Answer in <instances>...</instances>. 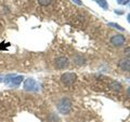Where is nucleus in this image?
<instances>
[{
    "mask_svg": "<svg viewBox=\"0 0 130 122\" xmlns=\"http://www.w3.org/2000/svg\"><path fill=\"white\" fill-rule=\"evenodd\" d=\"M71 108H72V101L68 99V98H63L62 100L59 103L58 105V109L61 113H64L66 115L71 111Z\"/></svg>",
    "mask_w": 130,
    "mask_h": 122,
    "instance_id": "nucleus-1",
    "label": "nucleus"
},
{
    "mask_svg": "<svg viewBox=\"0 0 130 122\" xmlns=\"http://www.w3.org/2000/svg\"><path fill=\"white\" fill-rule=\"evenodd\" d=\"M61 80H62V82L65 85H68V87H70V85H72L75 82L76 75L74 72H65V74L62 75V77H61Z\"/></svg>",
    "mask_w": 130,
    "mask_h": 122,
    "instance_id": "nucleus-2",
    "label": "nucleus"
},
{
    "mask_svg": "<svg viewBox=\"0 0 130 122\" xmlns=\"http://www.w3.org/2000/svg\"><path fill=\"white\" fill-rule=\"evenodd\" d=\"M126 42V38L124 37L123 35H115L111 38V43L114 44V46L120 47Z\"/></svg>",
    "mask_w": 130,
    "mask_h": 122,
    "instance_id": "nucleus-3",
    "label": "nucleus"
},
{
    "mask_svg": "<svg viewBox=\"0 0 130 122\" xmlns=\"http://www.w3.org/2000/svg\"><path fill=\"white\" fill-rule=\"evenodd\" d=\"M55 66H56V68H59V69H65L68 66V59H67V57H65V56L58 57V58H56V60H55Z\"/></svg>",
    "mask_w": 130,
    "mask_h": 122,
    "instance_id": "nucleus-4",
    "label": "nucleus"
},
{
    "mask_svg": "<svg viewBox=\"0 0 130 122\" xmlns=\"http://www.w3.org/2000/svg\"><path fill=\"white\" fill-rule=\"evenodd\" d=\"M37 88V83L34 79H26L25 82H24V89L28 91H34Z\"/></svg>",
    "mask_w": 130,
    "mask_h": 122,
    "instance_id": "nucleus-5",
    "label": "nucleus"
},
{
    "mask_svg": "<svg viewBox=\"0 0 130 122\" xmlns=\"http://www.w3.org/2000/svg\"><path fill=\"white\" fill-rule=\"evenodd\" d=\"M118 66L125 71H130V59H128V58L120 59L118 63Z\"/></svg>",
    "mask_w": 130,
    "mask_h": 122,
    "instance_id": "nucleus-6",
    "label": "nucleus"
},
{
    "mask_svg": "<svg viewBox=\"0 0 130 122\" xmlns=\"http://www.w3.org/2000/svg\"><path fill=\"white\" fill-rule=\"evenodd\" d=\"M23 77L22 76H15L13 79L11 80V85H13V87H19L20 84H21V82L23 81Z\"/></svg>",
    "mask_w": 130,
    "mask_h": 122,
    "instance_id": "nucleus-7",
    "label": "nucleus"
},
{
    "mask_svg": "<svg viewBox=\"0 0 130 122\" xmlns=\"http://www.w3.org/2000/svg\"><path fill=\"white\" fill-rule=\"evenodd\" d=\"M96 2H98V5H99L101 8H103L104 10L108 9V5H107L106 0H96Z\"/></svg>",
    "mask_w": 130,
    "mask_h": 122,
    "instance_id": "nucleus-8",
    "label": "nucleus"
},
{
    "mask_svg": "<svg viewBox=\"0 0 130 122\" xmlns=\"http://www.w3.org/2000/svg\"><path fill=\"white\" fill-rule=\"evenodd\" d=\"M37 1H38V3H39L40 6H42V7H47V6L50 5L52 0H37Z\"/></svg>",
    "mask_w": 130,
    "mask_h": 122,
    "instance_id": "nucleus-9",
    "label": "nucleus"
},
{
    "mask_svg": "<svg viewBox=\"0 0 130 122\" xmlns=\"http://www.w3.org/2000/svg\"><path fill=\"white\" fill-rule=\"evenodd\" d=\"M108 25H109V26H112V27H114V28H117V29H119V30H121V31L124 30V28L121 27L120 25H118V24H115V23H109Z\"/></svg>",
    "mask_w": 130,
    "mask_h": 122,
    "instance_id": "nucleus-10",
    "label": "nucleus"
},
{
    "mask_svg": "<svg viewBox=\"0 0 130 122\" xmlns=\"http://www.w3.org/2000/svg\"><path fill=\"white\" fill-rule=\"evenodd\" d=\"M113 87H114L113 89H115V90H118V91L121 89V85H120L119 83H116V82H114V83H113Z\"/></svg>",
    "mask_w": 130,
    "mask_h": 122,
    "instance_id": "nucleus-11",
    "label": "nucleus"
},
{
    "mask_svg": "<svg viewBox=\"0 0 130 122\" xmlns=\"http://www.w3.org/2000/svg\"><path fill=\"white\" fill-rule=\"evenodd\" d=\"M129 1L130 0H117V3H119V5H127Z\"/></svg>",
    "mask_w": 130,
    "mask_h": 122,
    "instance_id": "nucleus-12",
    "label": "nucleus"
},
{
    "mask_svg": "<svg viewBox=\"0 0 130 122\" xmlns=\"http://www.w3.org/2000/svg\"><path fill=\"white\" fill-rule=\"evenodd\" d=\"M125 53H126V55L129 56V57H130V47L126 49V50H125Z\"/></svg>",
    "mask_w": 130,
    "mask_h": 122,
    "instance_id": "nucleus-13",
    "label": "nucleus"
},
{
    "mask_svg": "<svg viewBox=\"0 0 130 122\" xmlns=\"http://www.w3.org/2000/svg\"><path fill=\"white\" fill-rule=\"evenodd\" d=\"M73 1H74L76 5H78V6H81V5H83V2H81L80 0H73Z\"/></svg>",
    "mask_w": 130,
    "mask_h": 122,
    "instance_id": "nucleus-14",
    "label": "nucleus"
},
{
    "mask_svg": "<svg viewBox=\"0 0 130 122\" xmlns=\"http://www.w3.org/2000/svg\"><path fill=\"white\" fill-rule=\"evenodd\" d=\"M127 94L130 96V88H128V89H127Z\"/></svg>",
    "mask_w": 130,
    "mask_h": 122,
    "instance_id": "nucleus-15",
    "label": "nucleus"
},
{
    "mask_svg": "<svg viewBox=\"0 0 130 122\" xmlns=\"http://www.w3.org/2000/svg\"><path fill=\"white\" fill-rule=\"evenodd\" d=\"M127 19H128V22L130 23V14H128V16H127Z\"/></svg>",
    "mask_w": 130,
    "mask_h": 122,
    "instance_id": "nucleus-16",
    "label": "nucleus"
}]
</instances>
